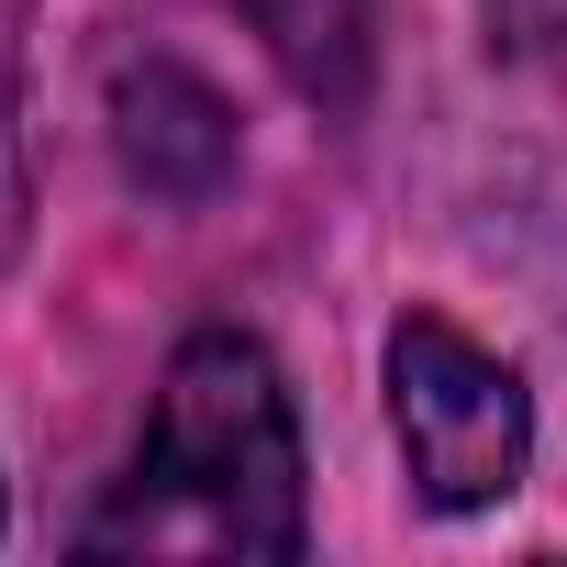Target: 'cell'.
<instances>
[{"label": "cell", "instance_id": "1", "mask_svg": "<svg viewBox=\"0 0 567 567\" xmlns=\"http://www.w3.org/2000/svg\"><path fill=\"white\" fill-rule=\"evenodd\" d=\"M101 545H223V556H290L301 545V423L267 346L189 334L156 379L134 501Z\"/></svg>", "mask_w": 567, "mask_h": 567}, {"label": "cell", "instance_id": "2", "mask_svg": "<svg viewBox=\"0 0 567 567\" xmlns=\"http://www.w3.org/2000/svg\"><path fill=\"white\" fill-rule=\"evenodd\" d=\"M390 423H401V456H412V478H423L434 512L501 501L523 478V456H534L523 379L489 346H467L456 323H434V312H412L390 334Z\"/></svg>", "mask_w": 567, "mask_h": 567}, {"label": "cell", "instance_id": "3", "mask_svg": "<svg viewBox=\"0 0 567 567\" xmlns=\"http://www.w3.org/2000/svg\"><path fill=\"white\" fill-rule=\"evenodd\" d=\"M112 145H123V167H134L156 200H212L223 167H234V112H223L189 68L145 56V68L112 79Z\"/></svg>", "mask_w": 567, "mask_h": 567}, {"label": "cell", "instance_id": "4", "mask_svg": "<svg viewBox=\"0 0 567 567\" xmlns=\"http://www.w3.org/2000/svg\"><path fill=\"white\" fill-rule=\"evenodd\" d=\"M234 12L267 34V56L290 68L301 101H323V112L368 101V0H234Z\"/></svg>", "mask_w": 567, "mask_h": 567}, {"label": "cell", "instance_id": "5", "mask_svg": "<svg viewBox=\"0 0 567 567\" xmlns=\"http://www.w3.org/2000/svg\"><path fill=\"white\" fill-rule=\"evenodd\" d=\"M23 245V0H0V267Z\"/></svg>", "mask_w": 567, "mask_h": 567}, {"label": "cell", "instance_id": "6", "mask_svg": "<svg viewBox=\"0 0 567 567\" xmlns=\"http://www.w3.org/2000/svg\"><path fill=\"white\" fill-rule=\"evenodd\" d=\"M501 45H567V0H489Z\"/></svg>", "mask_w": 567, "mask_h": 567}]
</instances>
